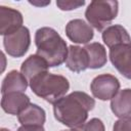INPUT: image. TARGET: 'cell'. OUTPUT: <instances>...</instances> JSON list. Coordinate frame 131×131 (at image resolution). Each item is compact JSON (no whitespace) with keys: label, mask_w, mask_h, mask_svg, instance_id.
<instances>
[{"label":"cell","mask_w":131,"mask_h":131,"mask_svg":"<svg viewBox=\"0 0 131 131\" xmlns=\"http://www.w3.org/2000/svg\"><path fill=\"white\" fill-rule=\"evenodd\" d=\"M89 57V69H100L106 63V51L103 45L98 42H93L84 47Z\"/></svg>","instance_id":"cell-17"},{"label":"cell","mask_w":131,"mask_h":131,"mask_svg":"<svg viewBox=\"0 0 131 131\" xmlns=\"http://www.w3.org/2000/svg\"><path fill=\"white\" fill-rule=\"evenodd\" d=\"M66 34L71 41L82 44H87L94 36L91 26L80 18L72 19L67 24Z\"/></svg>","instance_id":"cell-8"},{"label":"cell","mask_w":131,"mask_h":131,"mask_svg":"<svg viewBox=\"0 0 131 131\" xmlns=\"http://www.w3.org/2000/svg\"><path fill=\"white\" fill-rule=\"evenodd\" d=\"M111 110L115 116L124 118L131 115V89L120 90L111 101Z\"/></svg>","instance_id":"cell-16"},{"label":"cell","mask_w":131,"mask_h":131,"mask_svg":"<svg viewBox=\"0 0 131 131\" xmlns=\"http://www.w3.org/2000/svg\"><path fill=\"white\" fill-rule=\"evenodd\" d=\"M79 131H105V129L101 120L93 118L86 122L82 127H80Z\"/></svg>","instance_id":"cell-18"},{"label":"cell","mask_w":131,"mask_h":131,"mask_svg":"<svg viewBox=\"0 0 131 131\" xmlns=\"http://www.w3.org/2000/svg\"><path fill=\"white\" fill-rule=\"evenodd\" d=\"M113 131H131V116L120 118L115 122Z\"/></svg>","instance_id":"cell-19"},{"label":"cell","mask_w":131,"mask_h":131,"mask_svg":"<svg viewBox=\"0 0 131 131\" xmlns=\"http://www.w3.org/2000/svg\"><path fill=\"white\" fill-rule=\"evenodd\" d=\"M30 97L24 92H11L2 95V110L9 115H19L29 104Z\"/></svg>","instance_id":"cell-10"},{"label":"cell","mask_w":131,"mask_h":131,"mask_svg":"<svg viewBox=\"0 0 131 131\" xmlns=\"http://www.w3.org/2000/svg\"><path fill=\"white\" fill-rule=\"evenodd\" d=\"M95 106V100L85 92L74 91L53 104L54 118L61 124L78 129L88 118V113Z\"/></svg>","instance_id":"cell-1"},{"label":"cell","mask_w":131,"mask_h":131,"mask_svg":"<svg viewBox=\"0 0 131 131\" xmlns=\"http://www.w3.org/2000/svg\"><path fill=\"white\" fill-rule=\"evenodd\" d=\"M17 120L23 126H43L46 121V114L41 106L30 103L19 115H17Z\"/></svg>","instance_id":"cell-14"},{"label":"cell","mask_w":131,"mask_h":131,"mask_svg":"<svg viewBox=\"0 0 131 131\" xmlns=\"http://www.w3.org/2000/svg\"><path fill=\"white\" fill-rule=\"evenodd\" d=\"M17 131H45L43 126H34V125H31V126H20Z\"/></svg>","instance_id":"cell-21"},{"label":"cell","mask_w":131,"mask_h":131,"mask_svg":"<svg viewBox=\"0 0 131 131\" xmlns=\"http://www.w3.org/2000/svg\"><path fill=\"white\" fill-rule=\"evenodd\" d=\"M29 83L32 91L37 96L52 104L66 96L70 89V83L66 77L48 72L40 74Z\"/></svg>","instance_id":"cell-3"},{"label":"cell","mask_w":131,"mask_h":131,"mask_svg":"<svg viewBox=\"0 0 131 131\" xmlns=\"http://www.w3.org/2000/svg\"><path fill=\"white\" fill-rule=\"evenodd\" d=\"M48 68L49 66L44 58H42L38 54H32L21 63L20 72L30 82L32 79L39 76L40 74L46 73Z\"/></svg>","instance_id":"cell-13"},{"label":"cell","mask_w":131,"mask_h":131,"mask_svg":"<svg viewBox=\"0 0 131 131\" xmlns=\"http://www.w3.org/2000/svg\"><path fill=\"white\" fill-rule=\"evenodd\" d=\"M28 83L29 81L21 73L12 70L5 76L2 81L1 93L3 95L11 92H24L28 88Z\"/></svg>","instance_id":"cell-15"},{"label":"cell","mask_w":131,"mask_h":131,"mask_svg":"<svg viewBox=\"0 0 131 131\" xmlns=\"http://www.w3.org/2000/svg\"><path fill=\"white\" fill-rule=\"evenodd\" d=\"M90 89L95 98L108 100L115 97V95L119 92L120 82L111 74H102L96 76L92 80Z\"/></svg>","instance_id":"cell-6"},{"label":"cell","mask_w":131,"mask_h":131,"mask_svg":"<svg viewBox=\"0 0 131 131\" xmlns=\"http://www.w3.org/2000/svg\"><path fill=\"white\" fill-rule=\"evenodd\" d=\"M30 3L33 5H38V6H45L47 4H50V1H47L46 3H37V2H30Z\"/></svg>","instance_id":"cell-22"},{"label":"cell","mask_w":131,"mask_h":131,"mask_svg":"<svg viewBox=\"0 0 131 131\" xmlns=\"http://www.w3.org/2000/svg\"><path fill=\"white\" fill-rule=\"evenodd\" d=\"M0 131H10V130H9V129H6V128H1Z\"/></svg>","instance_id":"cell-24"},{"label":"cell","mask_w":131,"mask_h":131,"mask_svg":"<svg viewBox=\"0 0 131 131\" xmlns=\"http://www.w3.org/2000/svg\"><path fill=\"white\" fill-rule=\"evenodd\" d=\"M62 131H79V128H78V129H69V130H62Z\"/></svg>","instance_id":"cell-23"},{"label":"cell","mask_w":131,"mask_h":131,"mask_svg":"<svg viewBox=\"0 0 131 131\" xmlns=\"http://www.w3.org/2000/svg\"><path fill=\"white\" fill-rule=\"evenodd\" d=\"M35 44L37 53L44 58L49 68L58 67L67 60L69 49L66 41L52 28L43 27L36 31Z\"/></svg>","instance_id":"cell-2"},{"label":"cell","mask_w":131,"mask_h":131,"mask_svg":"<svg viewBox=\"0 0 131 131\" xmlns=\"http://www.w3.org/2000/svg\"><path fill=\"white\" fill-rule=\"evenodd\" d=\"M66 66L69 70L75 73H80L89 68V57L86 49L77 45L69 47V53L66 60Z\"/></svg>","instance_id":"cell-11"},{"label":"cell","mask_w":131,"mask_h":131,"mask_svg":"<svg viewBox=\"0 0 131 131\" xmlns=\"http://www.w3.org/2000/svg\"><path fill=\"white\" fill-rule=\"evenodd\" d=\"M110 59L122 76L131 80V44H120L110 48Z\"/></svg>","instance_id":"cell-7"},{"label":"cell","mask_w":131,"mask_h":131,"mask_svg":"<svg viewBox=\"0 0 131 131\" xmlns=\"http://www.w3.org/2000/svg\"><path fill=\"white\" fill-rule=\"evenodd\" d=\"M21 13L11 7L0 6V34L2 36L10 35L23 26Z\"/></svg>","instance_id":"cell-9"},{"label":"cell","mask_w":131,"mask_h":131,"mask_svg":"<svg viewBox=\"0 0 131 131\" xmlns=\"http://www.w3.org/2000/svg\"><path fill=\"white\" fill-rule=\"evenodd\" d=\"M85 4V1H62L57 0L56 5L61 10H74Z\"/></svg>","instance_id":"cell-20"},{"label":"cell","mask_w":131,"mask_h":131,"mask_svg":"<svg viewBox=\"0 0 131 131\" xmlns=\"http://www.w3.org/2000/svg\"><path fill=\"white\" fill-rule=\"evenodd\" d=\"M119 3L114 0H94L91 1L85 11L88 23L97 31H102L117 17Z\"/></svg>","instance_id":"cell-4"},{"label":"cell","mask_w":131,"mask_h":131,"mask_svg":"<svg viewBox=\"0 0 131 131\" xmlns=\"http://www.w3.org/2000/svg\"><path fill=\"white\" fill-rule=\"evenodd\" d=\"M101 37L102 41L108 48L120 44H131V37L129 33L121 25L108 26L102 32Z\"/></svg>","instance_id":"cell-12"},{"label":"cell","mask_w":131,"mask_h":131,"mask_svg":"<svg viewBox=\"0 0 131 131\" xmlns=\"http://www.w3.org/2000/svg\"><path fill=\"white\" fill-rule=\"evenodd\" d=\"M31 44L30 31L27 27H21L16 32L4 36L3 45L8 55L12 57L24 56Z\"/></svg>","instance_id":"cell-5"}]
</instances>
